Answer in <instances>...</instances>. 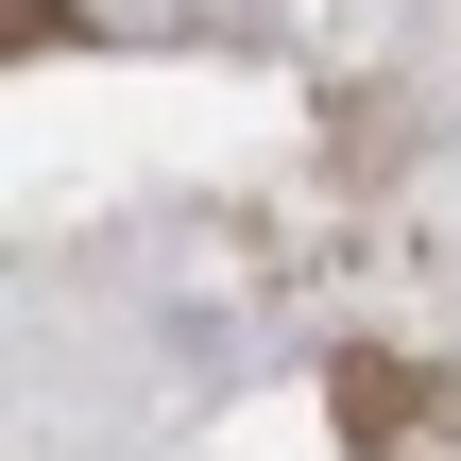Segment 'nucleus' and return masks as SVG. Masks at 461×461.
Listing matches in <instances>:
<instances>
[]
</instances>
